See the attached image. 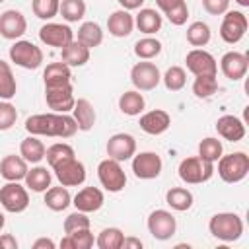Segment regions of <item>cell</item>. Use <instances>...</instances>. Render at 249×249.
<instances>
[{
	"label": "cell",
	"mask_w": 249,
	"mask_h": 249,
	"mask_svg": "<svg viewBox=\"0 0 249 249\" xmlns=\"http://www.w3.org/2000/svg\"><path fill=\"white\" fill-rule=\"evenodd\" d=\"M25 130L35 136L70 138L76 134L78 124L74 117L66 113H41V115H31L25 121Z\"/></svg>",
	"instance_id": "6da1fadb"
},
{
	"label": "cell",
	"mask_w": 249,
	"mask_h": 249,
	"mask_svg": "<svg viewBox=\"0 0 249 249\" xmlns=\"http://www.w3.org/2000/svg\"><path fill=\"white\" fill-rule=\"evenodd\" d=\"M208 230L220 241H235L243 233V220L235 212H218L210 218Z\"/></svg>",
	"instance_id": "7a4b0ae2"
},
{
	"label": "cell",
	"mask_w": 249,
	"mask_h": 249,
	"mask_svg": "<svg viewBox=\"0 0 249 249\" xmlns=\"http://www.w3.org/2000/svg\"><path fill=\"white\" fill-rule=\"evenodd\" d=\"M249 173V156L245 152H233L228 156H220L218 160V175L226 183H239Z\"/></svg>",
	"instance_id": "3957f363"
},
{
	"label": "cell",
	"mask_w": 249,
	"mask_h": 249,
	"mask_svg": "<svg viewBox=\"0 0 249 249\" xmlns=\"http://www.w3.org/2000/svg\"><path fill=\"white\" fill-rule=\"evenodd\" d=\"M214 175V163L212 161H206L198 156H191V158H185L181 163H179V177L189 183V185H198V183H204L208 181L210 177Z\"/></svg>",
	"instance_id": "277c9868"
},
{
	"label": "cell",
	"mask_w": 249,
	"mask_h": 249,
	"mask_svg": "<svg viewBox=\"0 0 249 249\" xmlns=\"http://www.w3.org/2000/svg\"><path fill=\"white\" fill-rule=\"evenodd\" d=\"M10 60L25 70H35L43 64V51L31 41H16L10 47Z\"/></svg>",
	"instance_id": "5b68a950"
},
{
	"label": "cell",
	"mask_w": 249,
	"mask_h": 249,
	"mask_svg": "<svg viewBox=\"0 0 249 249\" xmlns=\"http://www.w3.org/2000/svg\"><path fill=\"white\" fill-rule=\"evenodd\" d=\"M97 177H99L101 187L105 191H109V193H119L126 185V175H124V171L121 167V161L111 160V158L99 161V165H97Z\"/></svg>",
	"instance_id": "8992f818"
},
{
	"label": "cell",
	"mask_w": 249,
	"mask_h": 249,
	"mask_svg": "<svg viewBox=\"0 0 249 249\" xmlns=\"http://www.w3.org/2000/svg\"><path fill=\"white\" fill-rule=\"evenodd\" d=\"M0 204L6 212L19 214L29 206V195L27 189L21 187L18 181H8L4 187H0Z\"/></svg>",
	"instance_id": "52a82bcc"
},
{
	"label": "cell",
	"mask_w": 249,
	"mask_h": 249,
	"mask_svg": "<svg viewBox=\"0 0 249 249\" xmlns=\"http://www.w3.org/2000/svg\"><path fill=\"white\" fill-rule=\"evenodd\" d=\"M160 80H161V74H160V68L154 62L142 60V62H136L130 70V82L140 91L154 89L160 84Z\"/></svg>",
	"instance_id": "ba28073f"
},
{
	"label": "cell",
	"mask_w": 249,
	"mask_h": 249,
	"mask_svg": "<svg viewBox=\"0 0 249 249\" xmlns=\"http://www.w3.org/2000/svg\"><path fill=\"white\" fill-rule=\"evenodd\" d=\"M53 171H54V177L64 187H78L86 181V167L80 160H76V156L56 163L53 167Z\"/></svg>",
	"instance_id": "9c48e42d"
},
{
	"label": "cell",
	"mask_w": 249,
	"mask_h": 249,
	"mask_svg": "<svg viewBox=\"0 0 249 249\" xmlns=\"http://www.w3.org/2000/svg\"><path fill=\"white\" fill-rule=\"evenodd\" d=\"M245 31H247V16L243 12H233V10L226 12L220 25V37L228 45H233L243 39Z\"/></svg>",
	"instance_id": "30bf717a"
},
{
	"label": "cell",
	"mask_w": 249,
	"mask_h": 249,
	"mask_svg": "<svg viewBox=\"0 0 249 249\" xmlns=\"http://www.w3.org/2000/svg\"><path fill=\"white\" fill-rule=\"evenodd\" d=\"M45 99L47 105L54 111V113H68L72 111L76 97H74V89L72 84H62V86H54V88H45Z\"/></svg>",
	"instance_id": "8fae6325"
},
{
	"label": "cell",
	"mask_w": 249,
	"mask_h": 249,
	"mask_svg": "<svg viewBox=\"0 0 249 249\" xmlns=\"http://www.w3.org/2000/svg\"><path fill=\"white\" fill-rule=\"evenodd\" d=\"M175 230H177V222H175L171 212L154 210L148 216V231L152 233V237H156L160 241H165L175 233Z\"/></svg>",
	"instance_id": "7c38bea8"
},
{
	"label": "cell",
	"mask_w": 249,
	"mask_h": 249,
	"mask_svg": "<svg viewBox=\"0 0 249 249\" xmlns=\"http://www.w3.org/2000/svg\"><path fill=\"white\" fill-rule=\"evenodd\" d=\"M161 158L156 152H140L132 158V171L138 179H156L161 173Z\"/></svg>",
	"instance_id": "4fadbf2b"
},
{
	"label": "cell",
	"mask_w": 249,
	"mask_h": 249,
	"mask_svg": "<svg viewBox=\"0 0 249 249\" xmlns=\"http://www.w3.org/2000/svg\"><path fill=\"white\" fill-rule=\"evenodd\" d=\"M185 62H187V70H191L195 76H216L218 72L216 58L204 49H193L191 53H187Z\"/></svg>",
	"instance_id": "5bb4252c"
},
{
	"label": "cell",
	"mask_w": 249,
	"mask_h": 249,
	"mask_svg": "<svg viewBox=\"0 0 249 249\" xmlns=\"http://www.w3.org/2000/svg\"><path fill=\"white\" fill-rule=\"evenodd\" d=\"M136 152V140L132 134L117 132L107 140V156L117 161H126Z\"/></svg>",
	"instance_id": "9a60e30c"
},
{
	"label": "cell",
	"mask_w": 249,
	"mask_h": 249,
	"mask_svg": "<svg viewBox=\"0 0 249 249\" xmlns=\"http://www.w3.org/2000/svg\"><path fill=\"white\" fill-rule=\"evenodd\" d=\"M39 39L49 47L62 49L74 39V31L64 23H45L39 29Z\"/></svg>",
	"instance_id": "2e32d148"
},
{
	"label": "cell",
	"mask_w": 249,
	"mask_h": 249,
	"mask_svg": "<svg viewBox=\"0 0 249 249\" xmlns=\"http://www.w3.org/2000/svg\"><path fill=\"white\" fill-rule=\"evenodd\" d=\"M27 29L25 16L19 10H6L0 16V35L4 39H19Z\"/></svg>",
	"instance_id": "e0dca14e"
},
{
	"label": "cell",
	"mask_w": 249,
	"mask_h": 249,
	"mask_svg": "<svg viewBox=\"0 0 249 249\" xmlns=\"http://www.w3.org/2000/svg\"><path fill=\"white\" fill-rule=\"evenodd\" d=\"M247 66H249L247 56L243 53H237V51L226 53L222 56V60H220V68H222L224 76L230 78V80H233V82L241 80L247 74Z\"/></svg>",
	"instance_id": "ac0fdd59"
},
{
	"label": "cell",
	"mask_w": 249,
	"mask_h": 249,
	"mask_svg": "<svg viewBox=\"0 0 249 249\" xmlns=\"http://www.w3.org/2000/svg\"><path fill=\"white\" fill-rule=\"evenodd\" d=\"M105 202L103 193L97 187H84L76 193V196L72 198V204L76 206V210L80 212H97Z\"/></svg>",
	"instance_id": "d6986e66"
},
{
	"label": "cell",
	"mask_w": 249,
	"mask_h": 249,
	"mask_svg": "<svg viewBox=\"0 0 249 249\" xmlns=\"http://www.w3.org/2000/svg\"><path fill=\"white\" fill-rule=\"evenodd\" d=\"M140 128L144 130V132H148V134H152V136H158V134H161V132H165L167 128H169V124H171V117H169V113L167 111H163V109H154V111H148V113H144L142 117H140Z\"/></svg>",
	"instance_id": "ffe728a7"
},
{
	"label": "cell",
	"mask_w": 249,
	"mask_h": 249,
	"mask_svg": "<svg viewBox=\"0 0 249 249\" xmlns=\"http://www.w3.org/2000/svg\"><path fill=\"white\" fill-rule=\"evenodd\" d=\"M216 130L228 142H239L245 136V124H243V121L239 117H233V115L220 117L216 121Z\"/></svg>",
	"instance_id": "44dd1931"
},
{
	"label": "cell",
	"mask_w": 249,
	"mask_h": 249,
	"mask_svg": "<svg viewBox=\"0 0 249 249\" xmlns=\"http://www.w3.org/2000/svg\"><path fill=\"white\" fill-rule=\"evenodd\" d=\"M27 173V161L21 156H4L0 161V175L6 181H21Z\"/></svg>",
	"instance_id": "7402d4cb"
},
{
	"label": "cell",
	"mask_w": 249,
	"mask_h": 249,
	"mask_svg": "<svg viewBox=\"0 0 249 249\" xmlns=\"http://www.w3.org/2000/svg\"><path fill=\"white\" fill-rule=\"evenodd\" d=\"M107 29L113 37H128L134 29V18L128 10H117L107 19Z\"/></svg>",
	"instance_id": "603a6c76"
},
{
	"label": "cell",
	"mask_w": 249,
	"mask_h": 249,
	"mask_svg": "<svg viewBox=\"0 0 249 249\" xmlns=\"http://www.w3.org/2000/svg\"><path fill=\"white\" fill-rule=\"evenodd\" d=\"M72 113H74L72 117H74V121L78 124V130L88 132V130L93 128V124H95V109L88 99H84V97L76 99V103L72 107Z\"/></svg>",
	"instance_id": "cb8c5ba5"
},
{
	"label": "cell",
	"mask_w": 249,
	"mask_h": 249,
	"mask_svg": "<svg viewBox=\"0 0 249 249\" xmlns=\"http://www.w3.org/2000/svg\"><path fill=\"white\" fill-rule=\"evenodd\" d=\"M62 62L68 66H84L89 60V49L82 45L78 39H72L66 47H62Z\"/></svg>",
	"instance_id": "d4e9b609"
},
{
	"label": "cell",
	"mask_w": 249,
	"mask_h": 249,
	"mask_svg": "<svg viewBox=\"0 0 249 249\" xmlns=\"http://www.w3.org/2000/svg\"><path fill=\"white\" fill-rule=\"evenodd\" d=\"M70 78H72L70 66L64 64L62 60H60V62H51V64H47V68H45V72H43L45 88H54V86L68 84Z\"/></svg>",
	"instance_id": "484cf974"
},
{
	"label": "cell",
	"mask_w": 249,
	"mask_h": 249,
	"mask_svg": "<svg viewBox=\"0 0 249 249\" xmlns=\"http://www.w3.org/2000/svg\"><path fill=\"white\" fill-rule=\"evenodd\" d=\"M45 152H47L45 144H43L35 134L23 138L21 144H19V156H21L27 163H39V161L45 158Z\"/></svg>",
	"instance_id": "4316f807"
},
{
	"label": "cell",
	"mask_w": 249,
	"mask_h": 249,
	"mask_svg": "<svg viewBox=\"0 0 249 249\" xmlns=\"http://www.w3.org/2000/svg\"><path fill=\"white\" fill-rule=\"evenodd\" d=\"M72 204V196L68 193V189L64 185L60 187H49L45 191V206L54 210V212H62Z\"/></svg>",
	"instance_id": "83f0119b"
},
{
	"label": "cell",
	"mask_w": 249,
	"mask_h": 249,
	"mask_svg": "<svg viewBox=\"0 0 249 249\" xmlns=\"http://www.w3.org/2000/svg\"><path fill=\"white\" fill-rule=\"evenodd\" d=\"M134 25L138 27V31H142L146 35L158 33L161 27V16L154 8H142L134 18Z\"/></svg>",
	"instance_id": "f1b7e54d"
},
{
	"label": "cell",
	"mask_w": 249,
	"mask_h": 249,
	"mask_svg": "<svg viewBox=\"0 0 249 249\" xmlns=\"http://www.w3.org/2000/svg\"><path fill=\"white\" fill-rule=\"evenodd\" d=\"M51 171L43 165H37V167H31L27 169L25 173V185L27 189H31L33 193H45L49 187H51Z\"/></svg>",
	"instance_id": "f546056e"
},
{
	"label": "cell",
	"mask_w": 249,
	"mask_h": 249,
	"mask_svg": "<svg viewBox=\"0 0 249 249\" xmlns=\"http://www.w3.org/2000/svg\"><path fill=\"white\" fill-rule=\"evenodd\" d=\"M78 41L82 45H86L88 49H93V47H99L103 43V31H101V25L95 23V21H86L80 25L78 29Z\"/></svg>",
	"instance_id": "4dcf8cb0"
},
{
	"label": "cell",
	"mask_w": 249,
	"mask_h": 249,
	"mask_svg": "<svg viewBox=\"0 0 249 249\" xmlns=\"http://www.w3.org/2000/svg\"><path fill=\"white\" fill-rule=\"evenodd\" d=\"M144 105H146V101H144L142 93L136 91V89L124 91V93L119 97V109H121L124 115H128V117L140 115V113L144 111Z\"/></svg>",
	"instance_id": "1f68e13d"
},
{
	"label": "cell",
	"mask_w": 249,
	"mask_h": 249,
	"mask_svg": "<svg viewBox=\"0 0 249 249\" xmlns=\"http://www.w3.org/2000/svg\"><path fill=\"white\" fill-rule=\"evenodd\" d=\"M193 200H195L193 198V193L189 189H183V187H173V189H169L165 193V202L173 210H177V212L189 210L193 206Z\"/></svg>",
	"instance_id": "d6a6232c"
},
{
	"label": "cell",
	"mask_w": 249,
	"mask_h": 249,
	"mask_svg": "<svg viewBox=\"0 0 249 249\" xmlns=\"http://www.w3.org/2000/svg\"><path fill=\"white\" fill-rule=\"evenodd\" d=\"M95 239L93 233L89 231V228L84 230H76L72 233H66V237L60 241V247H72V249H89L93 247Z\"/></svg>",
	"instance_id": "836d02e7"
},
{
	"label": "cell",
	"mask_w": 249,
	"mask_h": 249,
	"mask_svg": "<svg viewBox=\"0 0 249 249\" xmlns=\"http://www.w3.org/2000/svg\"><path fill=\"white\" fill-rule=\"evenodd\" d=\"M16 89L18 86H16V78H14L10 64L0 60V99L10 101L16 95Z\"/></svg>",
	"instance_id": "e575fe53"
},
{
	"label": "cell",
	"mask_w": 249,
	"mask_h": 249,
	"mask_svg": "<svg viewBox=\"0 0 249 249\" xmlns=\"http://www.w3.org/2000/svg\"><path fill=\"white\" fill-rule=\"evenodd\" d=\"M45 158H47L49 167L53 169L56 163H60V161H64L68 158H74V148L70 144H66V142H56V144H53V146L47 148Z\"/></svg>",
	"instance_id": "d590c367"
},
{
	"label": "cell",
	"mask_w": 249,
	"mask_h": 249,
	"mask_svg": "<svg viewBox=\"0 0 249 249\" xmlns=\"http://www.w3.org/2000/svg\"><path fill=\"white\" fill-rule=\"evenodd\" d=\"M124 239V233L119 228H105L101 230V233L95 239V245L99 249H121Z\"/></svg>",
	"instance_id": "8d00e7d4"
},
{
	"label": "cell",
	"mask_w": 249,
	"mask_h": 249,
	"mask_svg": "<svg viewBox=\"0 0 249 249\" xmlns=\"http://www.w3.org/2000/svg\"><path fill=\"white\" fill-rule=\"evenodd\" d=\"M187 41L193 47H204L210 41V27L204 21H193L187 29Z\"/></svg>",
	"instance_id": "74e56055"
},
{
	"label": "cell",
	"mask_w": 249,
	"mask_h": 249,
	"mask_svg": "<svg viewBox=\"0 0 249 249\" xmlns=\"http://www.w3.org/2000/svg\"><path fill=\"white\" fill-rule=\"evenodd\" d=\"M160 53H161V43L154 37H144V39L136 41V45H134V54L142 60L156 58Z\"/></svg>",
	"instance_id": "f35d334b"
},
{
	"label": "cell",
	"mask_w": 249,
	"mask_h": 249,
	"mask_svg": "<svg viewBox=\"0 0 249 249\" xmlns=\"http://www.w3.org/2000/svg\"><path fill=\"white\" fill-rule=\"evenodd\" d=\"M222 152H224V148H222V142L218 138L208 136V138L200 140V144H198V158H202L206 161H212V163L218 161Z\"/></svg>",
	"instance_id": "ab89813d"
},
{
	"label": "cell",
	"mask_w": 249,
	"mask_h": 249,
	"mask_svg": "<svg viewBox=\"0 0 249 249\" xmlns=\"http://www.w3.org/2000/svg\"><path fill=\"white\" fill-rule=\"evenodd\" d=\"M58 12L62 14V18L70 23L80 21L86 14V2L84 0H62Z\"/></svg>",
	"instance_id": "60d3db41"
},
{
	"label": "cell",
	"mask_w": 249,
	"mask_h": 249,
	"mask_svg": "<svg viewBox=\"0 0 249 249\" xmlns=\"http://www.w3.org/2000/svg\"><path fill=\"white\" fill-rule=\"evenodd\" d=\"M218 91V80L216 76H196L193 82V93L200 99H206Z\"/></svg>",
	"instance_id": "b9f144b4"
},
{
	"label": "cell",
	"mask_w": 249,
	"mask_h": 249,
	"mask_svg": "<svg viewBox=\"0 0 249 249\" xmlns=\"http://www.w3.org/2000/svg\"><path fill=\"white\" fill-rule=\"evenodd\" d=\"M161 80H163V84H165V88L169 91H179L187 84V74H185V70L181 66H171V68L165 70Z\"/></svg>",
	"instance_id": "7bdbcfd3"
},
{
	"label": "cell",
	"mask_w": 249,
	"mask_h": 249,
	"mask_svg": "<svg viewBox=\"0 0 249 249\" xmlns=\"http://www.w3.org/2000/svg\"><path fill=\"white\" fill-rule=\"evenodd\" d=\"M31 8H33V14L39 19H51L58 14L60 0H33Z\"/></svg>",
	"instance_id": "ee69618b"
},
{
	"label": "cell",
	"mask_w": 249,
	"mask_h": 249,
	"mask_svg": "<svg viewBox=\"0 0 249 249\" xmlns=\"http://www.w3.org/2000/svg\"><path fill=\"white\" fill-rule=\"evenodd\" d=\"M18 121V111L10 101H0V130H10Z\"/></svg>",
	"instance_id": "f6af8a7d"
},
{
	"label": "cell",
	"mask_w": 249,
	"mask_h": 249,
	"mask_svg": "<svg viewBox=\"0 0 249 249\" xmlns=\"http://www.w3.org/2000/svg\"><path fill=\"white\" fill-rule=\"evenodd\" d=\"M89 226H91L89 218L86 216V212H80V210L68 214L66 220H64V231L66 233H72L76 230H84V228H89Z\"/></svg>",
	"instance_id": "bcb514c9"
},
{
	"label": "cell",
	"mask_w": 249,
	"mask_h": 249,
	"mask_svg": "<svg viewBox=\"0 0 249 249\" xmlns=\"http://www.w3.org/2000/svg\"><path fill=\"white\" fill-rule=\"evenodd\" d=\"M165 16H167V19H169L173 25H183V23L187 21V18H189V8H187V2H183V4H181V6H177L175 10L167 12Z\"/></svg>",
	"instance_id": "7dc6e473"
},
{
	"label": "cell",
	"mask_w": 249,
	"mask_h": 249,
	"mask_svg": "<svg viewBox=\"0 0 249 249\" xmlns=\"http://www.w3.org/2000/svg\"><path fill=\"white\" fill-rule=\"evenodd\" d=\"M228 6H230V0H202V8L208 14H212V16L226 14L228 12Z\"/></svg>",
	"instance_id": "c3c4849f"
},
{
	"label": "cell",
	"mask_w": 249,
	"mask_h": 249,
	"mask_svg": "<svg viewBox=\"0 0 249 249\" xmlns=\"http://www.w3.org/2000/svg\"><path fill=\"white\" fill-rule=\"evenodd\" d=\"M185 0H156V4H158V8L163 12V14H167V12H171V10H175L177 6H181Z\"/></svg>",
	"instance_id": "681fc988"
},
{
	"label": "cell",
	"mask_w": 249,
	"mask_h": 249,
	"mask_svg": "<svg viewBox=\"0 0 249 249\" xmlns=\"http://www.w3.org/2000/svg\"><path fill=\"white\" fill-rule=\"evenodd\" d=\"M0 249H18V239L12 233L0 235Z\"/></svg>",
	"instance_id": "f907efd6"
},
{
	"label": "cell",
	"mask_w": 249,
	"mask_h": 249,
	"mask_svg": "<svg viewBox=\"0 0 249 249\" xmlns=\"http://www.w3.org/2000/svg\"><path fill=\"white\" fill-rule=\"evenodd\" d=\"M54 249V241L53 239H49V237H41V239H37L35 243H33V249Z\"/></svg>",
	"instance_id": "816d5d0a"
},
{
	"label": "cell",
	"mask_w": 249,
	"mask_h": 249,
	"mask_svg": "<svg viewBox=\"0 0 249 249\" xmlns=\"http://www.w3.org/2000/svg\"><path fill=\"white\" fill-rule=\"evenodd\" d=\"M117 2L123 6V10H136L144 4V0H117Z\"/></svg>",
	"instance_id": "f5cc1de1"
},
{
	"label": "cell",
	"mask_w": 249,
	"mask_h": 249,
	"mask_svg": "<svg viewBox=\"0 0 249 249\" xmlns=\"http://www.w3.org/2000/svg\"><path fill=\"white\" fill-rule=\"evenodd\" d=\"M121 247H124V249H128V247H136V249H140V247H142V241L136 239V237H124Z\"/></svg>",
	"instance_id": "db71d44e"
},
{
	"label": "cell",
	"mask_w": 249,
	"mask_h": 249,
	"mask_svg": "<svg viewBox=\"0 0 249 249\" xmlns=\"http://www.w3.org/2000/svg\"><path fill=\"white\" fill-rule=\"evenodd\" d=\"M235 2H237L239 6H243V8H247V6H249V0H235Z\"/></svg>",
	"instance_id": "11a10c76"
},
{
	"label": "cell",
	"mask_w": 249,
	"mask_h": 249,
	"mask_svg": "<svg viewBox=\"0 0 249 249\" xmlns=\"http://www.w3.org/2000/svg\"><path fill=\"white\" fill-rule=\"evenodd\" d=\"M4 224H6V218H4V214H2V212H0V230H2V228H4Z\"/></svg>",
	"instance_id": "9f6ffc18"
},
{
	"label": "cell",
	"mask_w": 249,
	"mask_h": 249,
	"mask_svg": "<svg viewBox=\"0 0 249 249\" xmlns=\"http://www.w3.org/2000/svg\"><path fill=\"white\" fill-rule=\"evenodd\" d=\"M2 2H4V0H0V4H2Z\"/></svg>",
	"instance_id": "6f0895ef"
}]
</instances>
